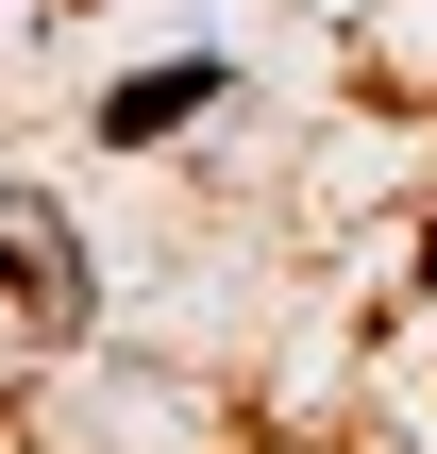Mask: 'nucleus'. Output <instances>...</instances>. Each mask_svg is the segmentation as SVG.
Listing matches in <instances>:
<instances>
[{
  "label": "nucleus",
  "instance_id": "nucleus-1",
  "mask_svg": "<svg viewBox=\"0 0 437 454\" xmlns=\"http://www.w3.org/2000/svg\"><path fill=\"white\" fill-rule=\"evenodd\" d=\"M0 303L51 337V320H84V253H67V219L34 202V185H0Z\"/></svg>",
  "mask_w": 437,
  "mask_h": 454
},
{
  "label": "nucleus",
  "instance_id": "nucleus-2",
  "mask_svg": "<svg viewBox=\"0 0 437 454\" xmlns=\"http://www.w3.org/2000/svg\"><path fill=\"white\" fill-rule=\"evenodd\" d=\"M219 84H236V51H185V67H135V84L101 101V135H118V152H152V135H185V118H202Z\"/></svg>",
  "mask_w": 437,
  "mask_h": 454
}]
</instances>
